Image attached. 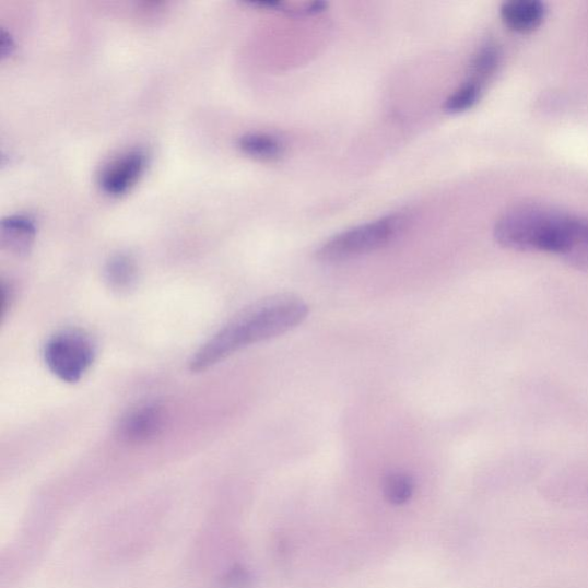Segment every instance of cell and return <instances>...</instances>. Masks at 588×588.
<instances>
[{
  "mask_svg": "<svg viewBox=\"0 0 588 588\" xmlns=\"http://www.w3.org/2000/svg\"><path fill=\"white\" fill-rule=\"evenodd\" d=\"M138 267L127 256L111 258L105 268V281L116 292H128L138 282Z\"/></svg>",
  "mask_w": 588,
  "mask_h": 588,
  "instance_id": "30bf717a",
  "label": "cell"
},
{
  "mask_svg": "<svg viewBox=\"0 0 588 588\" xmlns=\"http://www.w3.org/2000/svg\"><path fill=\"white\" fill-rule=\"evenodd\" d=\"M35 234V223L27 216L15 215L2 222V244L16 256L30 252Z\"/></svg>",
  "mask_w": 588,
  "mask_h": 588,
  "instance_id": "ba28073f",
  "label": "cell"
},
{
  "mask_svg": "<svg viewBox=\"0 0 588 588\" xmlns=\"http://www.w3.org/2000/svg\"><path fill=\"white\" fill-rule=\"evenodd\" d=\"M499 62V50L494 45H485V47L473 56L470 64V80L483 84L484 81L493 75Z\"/></svg>",
  "mask_w": 588,
  "mask_h": 588,
  "instance_id": "4fadbf2b",
  "label": "cell"
},
{
  "mask_svg": "<svg viewBox=\"0 0 588 588\" xmlns=\"http://www.w3.org/2000/svg\"><path fill=\"white\" fill-rule=\"evenodd\" d=\"M166 414L162 405L148 403L138 407L122 418L118 437L129 445L149 443L163 432Z\"/></svg>",
  "mask_w": 588,
  "mask_h": 588,
  "instance_id": "5b68a950",
  "label": "cell"
},
{
  "mask_svg": "<svg viewBox=\"0 0 588 588\" xmlns=\"http://www.w3.org/2000/svg\"><path fill=\"white\" fill-rule=\"evenodd\" d=\"M504 24L513 32L528 34L540 27L546 7L539 0H510L501 10Z\"/></svg>",
  "mask_w": 588,
  "mask_h": 588,
  "instance_id": "52a82bcc",
  "label": "cell"
},
{
  "mask_svg": "<svg viewBox=\"0 0 588 588\" xmlns=\"http://www.w3.org/2000/svg\"><path fill=\"white\" fill-rule=\"evenodd\" d=\"M308 314V305L296 294H278L260 302L212 337L192 357L190 369L205 372L247 346L282 336L301 326Z\"/></svg>",
  "mask_w": 588,
  "mask_h": 588,
  "instance_id": "6da1fadb",
  "label": "cell"
},
{
  "mask_svg": "<svg viewBox=\"0 0 588 588\" xmlns=\"http://www.w3.org/2000/svg\"><path fill=\"white\" fill-rule=\"evenodd\" d=\"M414 481L410 474L392 472L383 483V492L387 501L396 506L404 505L411 501L414 493Z\"/></svg>",
  "mask_w": 588,
  "mask_h": 588,
  "instance_id": "8fae6325",
  "label": "cell"
},
{
  "mask_svg": "<svg viewBox=\"0 0 588 588\" xmlns=\"http://www.w3.org/2000/svg\"><path fill=\"white\" fill-rule=\"evenodd\" d=\"M571 264L588 270V220L581 219L572 250L564 258Z\"/></svg>",
  "mask_w": 588,
  "mask_h": 588,
  "instance_id": "5bb4252c",
  "label": "cell"
},
{
  "mask_svg": "<svg viewBox=\"0 0 588 588\" xmlns=\"http://www.w3.org/2000/svg\"><path fill=\"white\" fill-rule=\"evenodd\" d=\"M407 224L409 217L402 213L360 224L328 239L316 251V259L338 263L378 251L392 244L404 232Z\"/></svg>",
  "mask_w": 588,
  "mask_h": 588,
  "instance_id": "3957f363",
  "label": "cell"
},
{
  "mask_svg": "<svg viewBox=\"0 0 588 588\" xmlns=\"http://www.w3.org/2000/svg\"><path fill=\"white\" fill-rule=\"evenodd\" d=\"M252 581L251 574L236 565L217 580L214 588H251Z\"/></svg>",
  "mask_w": 588,
  "mask_h": 588,
  "instance_id": "9a60e30c",
  "label": "cell"
},
{
  "mask_svg": "<svg viewBox=\"0 0 588 588\" xmlns=\"http://www.w3.org/2000/svg\"><path fill=\"white\" fill-rule=\"evenodd\" d=\"M581 217L542 203L514 207L495 223L494 238L508 250L556 255L572 250Z\"/></svg>",
  "mask_w": 588,
  "mask_h": 588,
  "instance_id": "7a4b0ae2",
  "label": "cell"
},
{
  "mask_svg": "<svg viewBox=\"0 0 588 588\" xmlns=\"http://www.w3.org/2000/svg\"><path fill=\"white\" fill-rule=\"evenodd\" d=\"M95 356L93 339L78 330L57 333L44 349L45 364L52 374L67 383L79 381L93 366Z\"/></svg>",
  "mask_w": 588,
  "mask_h": 588,
  "instance_id": "277c9868",
  "label": "cell"
},
{
  "mask_svg": "<svg viewBox=\"0 0 588 588\" xmlns=\"http://www.w3.org/2000/svg\"><path fill=\"white\" fill-rule=\"evenodd\" d=\"M146 167V154L133 150L122 154L109 164L102 174L103 190L110 196H120L129 191L140 179Z\"/></svg>",
  "mask_w": 588,
  "mask_h": 588,
  "instance_id": "8992f818",
  "label": "cell"
},
{
  "mask_svg": "<svg viewBox=\"0 0 588 588\" xmlns=\"http://www.w3.org/2000/svg\"><path fill=\"white\" fill-rule=\"evenodd\" d=\"M243 153L262 162L279 161L284 153L282 142L273 134L252 132L244 134L238 142Z\"/></svg>",
  "mask_w": 588,
  "mask_h": 588,
  "instance_id": "9c48e42d",
  "label": "cell"
},
{
  "mask_svg": "<svg viewBox=\"0 0 588 588\" xmlns=\"http://www.w3.org/2000/svg\"><path fill=\"white\" fill-rule=\"evenodd\" d=\"M482 92L483 84L469 80L447 98L444 109L449 115H459V113L469 110L480 102Z\"/></svg>",
  "mask_w": 588,
  "mask_h": 588,
  "instance_id": "7c38bea8",
  "label": "cell"
},
{
  "mask_svg": "<svg viewBox=\"0 0 588 588\" xmlns=\"http://www.w3.org/2000/svg\"><path fill=\"white\" fill-rule=\"evenodd\" d=\"M13 48L14 44L11 36L3 31L2 40H0V54H2V57L5 58L12 54Z\"/></svg>",
  "mask_w": 588,
  "mask_h": 588,
  "instance_id": "2e32d148",
  "label": "cell"
}]
</instances>
